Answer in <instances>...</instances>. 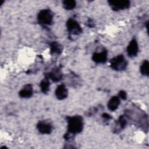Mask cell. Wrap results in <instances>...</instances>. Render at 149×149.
<instances>
[{
    "mask_svg": "<svg viewBox=\"0 0 149 149\" xmlns=\"http://www.w3.org/2000/svg\"><path fill=\"white\" fill-rule=\"evenodd\" d=\"M127 124V119L125 115H121L119 116L117 120V126L119 127L120 129H124Z\"/></svg>",
    "mask_w": 149,
    "mask_h": 149,
    "instance_id": "e0dca14e",
    "label": "cell"
},
{
    "mask_svg": "<svg viewBox=\"0 0 149 149\" xmlns=\"http://www.w3.org/2000/svg\"><path fill=\"white\" fill-rule=\"evenodd\" d=\"M55 96L58 99V100H63L65 98H66L68 97V89L66 88V86L62 84L59 85L55 91Z\"/></svg>",
    "mask_w": 149,
    "mask_h": 149,
    "instance_id": "30bf717a",
    "label": "cell"
},
{
    "mask_svg": "<svg viewBox=\"0 0 149 149\" xmlns=\"http://www.w3.org/2000/svg\"><path fill=\"white\" fill-rule=\"evenodd\" d=\"M37 128L38 132L41 134H49L52 130L51 124L45 121L39 122L37 125Z\"/></svg>",
    "mask_w": 149,
    "mask_h": 149,
    "instance_id": "52a82bcc",
    "label": "cell"
},
{
    "mask_svg": "<svg viewBox=\"0 0 149 149\" xmlns=\"http://www.w3.org/2000/svg\"><path fill=\"white\" fill-rule=\"evenodd\" d=\"M139 47L137 42L135 38H133L130 41L127 47V55L130 57H134L137 55Z\"/></svg>",
    "mask_w": 149,
    "mask_h": 149,
    "instance_id": "8992f818",
    "label": "cell"
},
{
    "mask_svg": "<svg viewBox=\"0 0 149 149\" xmlns=\"http://www.w3.org/2000/svg\"><path fill=\"white\" fill-rule=\"evenodd\" d=\"M127 62L123 55H119L113 58L110 61L112 69L116 71L123 70L126 68Z\"/></svg>",
    "mask_w": 149,
    "mask_h": 149,
    "instance_id": "7a4b0ae2",
    "label": "cell"
},
{
    "mask_svg": "<svg viewBox=\"0 0 149 149\" xmlns=\"http://www.w3.org/2000/svg\"><path fill=\"white\" fill-rule=\"evenodd\" d=\"M120 104V98L118 96H113L108 101L107 106L108 109L111 111H115L119 107Z\"/></svg>",
    "mask_w": 149,
    "mask_h": 149,
    "instance_id": "7c38bea8",
    "label": "cell"
},
{
    "mask_svg": "<svg viewBox=\"0 0 149 149\" xmlns=\"http://www.w3.org/2000/svg\"><path fill=\"white\" fill-rule=\"evenodd\" d=\"M88 26L90 27H92L94 26V23H93V21L91 20V19H89L88 20Z\"/></svg>",
    "mask_w": 149,
    "mask_h": 149,
    "instance_id": "ffe728a7",
    "label": "cell"
},
{
    "mask_svg": "<svg viewBox=\"0 0 149 149\" xmlns=\"http://www.w3.org/2000/svg\"><path fill=\"white\" fill-rule=\"evenodd\" d=\"M50 49L51 54H59L61 53L62 48L61 44H59L58 42L52 41L50 43Z\"/></svg>",
    "mask_w": 149,
    "mask_h": 149,
    "instance_id": "5bb4252c",
    "label": "cell"
},
{
    "mask_svg": "<svg viewBox=\"0 0 149 149\" xmlns=\"http://www.w3.org/2000/svg\"><path fill=\"white\" fill-rule=\"evenodd\" d=\"M102 116L103 118H104L106 120H109V119H111L112 118L111 116L109 115L108 113H104L102 114Z\"/></svg>",
    "mask_w": 149,
    "mask_h": 149,
    "instance_id": "d6986e66",
    "label": "cell"
},
{
    "mask_svg": "<svg viewBox=\"0 0 149 149\" xmlns=\"http://www.w3.org/2000/svg\"><path fill=\"white\" fill-rule=\"evenodd\" d=\"M149 63L147 60L144 61L140 66V72L144 76H148L149 74Z\"/></svg>",
    "mask_w": 149,
    "mask_h": 149,
    "instance_id": "9a60e30c",
    "label": "cell"
},
{
    "mask_svg": "<svg viewBox=\"0 0 149 149\" xmlns=\"http://www.w3.org/2000/svg\"><path fill=\"white\" fill-rule=\"evenodd\" d=\"M49 86H50V82L49 81V79L46 76L41 81L40 84L41 92H42L44 94L47 93L49 90Z\"/></svg>",
    "mask_w": 149,
    "mask_h": 149,
    "instance_id": "4fadbf2b",
    "label": "cell"
},
{
    "mask_svg": "<svg viewBox=\"0 0 149 149\" xmlns=\"http://www.w3.org/2000/svg\"><path fill=\"white\" fill-rule=\"evenodd\" d=\"M68 132L75 134L80 133L83 129V119L81 116L76 115L67 118Z\"/></svg>",
    "mask_w": 149,
    "mask_h": 149,
    "instance_id": "6da1fadb",
    "label": "cell"
},
{
    "mask_svg": "<svg viewBox=\"0 0 149 149\" xmlns=\"http://www.w3.org/2000/svg\"><path fill=\"white\" fill-rule=\"evenodd\" d=\"M38 22L43 26L51 24L53 20V13L48 9L41 10L37 15Z\"/></svg>",
    "mask_w": 149,
    "mask_h": 149,
    "instance_id": "3957f363",
    "label": "cell"
},
{
    "mask_svg": "<svg viewBox=\"0 0 149 149\" xmlns=\"http://www.w3.org/2000/svg\"><path fill=\"white\" fill-rule=\"evenodd\" d=\"M46 76L54 82H58L62 79L63 74L59 68H55L49 73H48Z\"/></svg>",
    "mask_w": 149,
    "mask_h": 149,
    "instance_id": "9c48e42d",
    "label": "cell"
},
{
    "mask_svg": "<svg viewBox=\"0 0 149 149\" xmlns=\"http://www.w3.org/2000/svg\"><path fill=\"white\" fill-rule=\"evenodd\" d=\"M66 27L70 35L77 36L82 32V29L80 24L76 20L73 19H68L66 22Z\"/></svg>",
    "mask_w": 149,
    "mask_h": 149,
    "instance_id": "277c9868",
    "label": "cell"
},
{
    "mask_svg": "<svg viewBox=\"0 0 149 149\" xmlns=\"http://www.w3.org/2000/svg\"><path fill=\"white\" fill-rule=\"evenodd\" d=\"M33 94V86L31 84H27L20 90L19 95L21 98H30Z\"/></svg>",
    "mask_w": 149,
    "mask_h": 149,
    "instance_id": "8fae6325",
    "label": "cell"
},
{
    "mask_svg": "<svg viewBox=\"0 0 149 149\" xmlns=\"http://www.w3.org/2000/svg\"><path fill=\"white\" fill-rule=\"evenodd\" d=\"M107 54L106 49H103L100 52H94L92 56L93 61L97 63H104L107 61Z\"/></svg>",
    "mask_w": 149,
    "mask_h": 149,
    "instance_id": "ba28073f",
    "label": "cell"
},
{
    "mask_svg": "<svg viewBox=\"0 0 149 149\" xmlns=\"http://www.w3.org/2000/svg\"><path fill=\"white\" fill-rule=\"evenodd\" d=\"M118 97L119 98H121L122 100H126V97H127V95H126V93L125 91L121 90L119 91V95Z\"/></svg>",
    "mask_w": 149,
    "mask_h": 149,
    "instance_id": "ac0fdd59",
    "label": "cell"
},
{
    "mask_svg": "<svg viewBox=\"0 0 149 149\" xmlns=\"http://www.w3.org/2000/svg\"><path fill=\"white\" fill-rule=\"evenodd\" d=\"M109 4L112 9L115 11L123 10L130 6V2L127 0L122 1H109Z\"/></svg>",
    "mask_w": 149,
    "mask_h": 149,
    "instance_id": "5b68a950",
    "label": "cell"
},
{
    "mask_svg": "<svg viewBox=\"0 0 149 149\" xmlns=\"http://www.w3.org/2000/svg\"><path fill=\"white\" fill-rule=\"evenodd\" d=\"M63 8L66 10H72L76 6V2L73 0H66L63 1Z\"/></svg>",
    "mask_w": 149,
    "mask_h": 149,
    "instance_id": "2e32d148",
    "label": "cell"
}]
</instances>
